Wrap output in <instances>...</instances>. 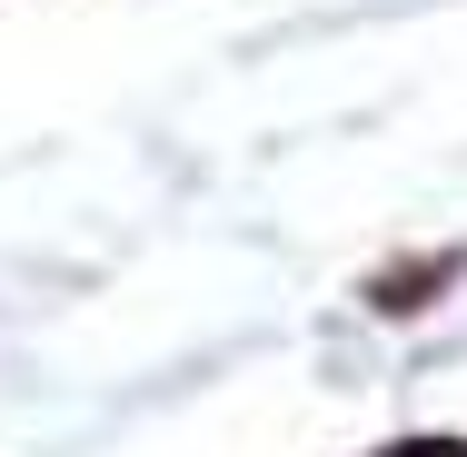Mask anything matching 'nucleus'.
Instances as JSON below:
<instances>
[{
  "mask_svg": "<svg viewBox=\"0 0 467 457\" xmlns=\"http://www.w3.org/2000/svg\"><path fill=\"white\" fill-rule=\"evenodd\" d=\"M388 457H467V438H408V448H388Z\"/></svg>",
  "mask_w": 467,
  "mask_h": 457,
  "instance_id": "obj_1",
  "label": "nucleus"
}]
</instances>
